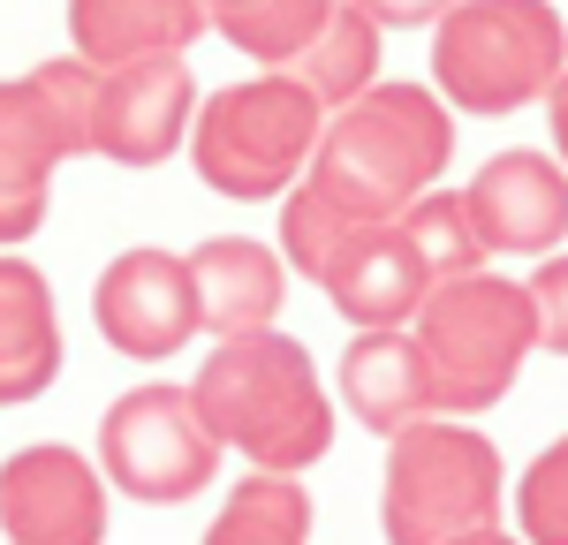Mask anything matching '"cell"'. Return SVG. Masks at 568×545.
Returning <instances> with one entry per match:
<instances>
[{"label": "cell", "instance_id": "cell-1", "mask_svg": "<svg viewBox=\"0 0 568 545\" xmlns=\"http://www.w3.org/2000/svg\"><path fill=\"white\" fill-rule=\"evenodd\" d=\"M190 409L205 417L227 454L251 470H288L304 477L318 454H334V394L318 387V363L296 333H227L205 371L190 379Z\"/></svg>", "mask_w": 568, "mask_h": 545}, {"label": "cell", "instance_id": "cell-2", "mask_svg": "<svg viewBox=\"0 0 568 545\" xmlns=\"http://www.w3.org/2000/svg\"><path fill=\"white\" fill-rule=\"evenodd\" d=\"M447 152H455V106L439 91L364 84L349 106L326 114L304 175L356 220H394L417 189L447 175Z\"/></svg>", "mask_w": 568, "mask_h": 545}, {"label": "cell", "instance_id": "cell-3", "mask_svg": "<svg viewBox=\"0 0 568 545\" xmlns=\"http://www.w3.org/2000/svg\"><path fill=\"white\" fill-rule=\"evenodd\" d=\"M409 341L433 371L439 417H478V409L508 402V387L524 379L530 349H538V311H530V288L508 272H447L425 288Z\"/></svg>", "mask_w": 568, "mask_h": 545}, {"label": "cell", "instance_id": "cell-4", "mask_svg": "<svg viewBox=\"0 0 568 545\" xmlns=\"http://www.w3.org/2000/svg\"><path fill=\"white\" fill-rule=\"evenodd\" d=\"M318 130H326V106L288 69H265V76L205 91L182 144H190V167L205 189L235 197V205H265L304 182Z\"/></svg>", "mask_w": 568, "mask_h": 545}, {"label": "cell", "instance_id": "cell-5", "mask_svg": "<svg viewBox=\"0 0 568 545\" xmlns=\"http://www.w3.org/2000/svg\"><path fill=\"white\" fill-rule=\"evenodd\" d=\"M568 69L554 0H455L433 23V84L463 114H516Z\"/></svg>", "mask_w": 568, "mask_h": 545}, {"label": "cell", "instance_id": "cell-6", "mask_svg": "<svg viewBox=\"0 0 568 545\" xmlns=\"http://www.w3.org/2000/svg\"><path fill=\"white\" fill-rule=\"evenodd\" d=\"M500 523V448L463 417H417L387 440L379 531L387 545H447Z\"/></svg>", "mask_w": 568, "mask_h": 545}, {"label": "cell", "instance_id": "cell-7", "mask_svg": "<svg viewBox=\"0 0 568 545\" xmlns=\"http://www.w3.org/2000/svg\"><path fill=\"white\" fill-rule=\"evenodd\" d=\"M220 440L190 409V387H130L99 417V470L144 507H182L220 477Z\"/></svg>", "mask_w": 568, "mask_h": 545}, {"label": "cell", "instance_id": "cell-8", "mask_svg": "<svg viewBox=\"0 0 568 545\" xmlns=\"http://www.w3.org/2000/svg\"><path fill=\"white\" fill-rule=\"evenodd\" d=\"M0 538L8 545H106V470L39 440L0 462Z\"/></svg>", "mask_w": 568, "mask_h": 545}, {"label": "cell", "instance_id": "cell-9", "mask_svg": "<svg viewBox=\"0 0 568 545\" xmlns=\"http://www.w3.org/2000/svg\"><path fill=\"white\" fill-rule=\"evenodd\" d=\"M197 114V76L182 53H144L122 69H99L91 91V152L114 167H160L168 152H182Z\"/></svg>", "mask_w": 568, "mask_h": 545}, {"label": "cell", "instance_id": "cell-10", "mask_svg": "<svg viewBox=\"0 0 568 545\" xmlns=\"http://www.w3.org/2000/svg\"><path fill=\"white\" fill-rule=\"evenodd\" d=\"M91 318L106 333V349L130 363H168L175 349H190L197 333V288H190V258L136 243L91 288Z\"/></svg>", "mask_w": 568, "mask_h": 545}, {"label": "cell", "instance_id": "cell-11", "mask_svg": "<svg viewBox=\"0 0 568 545\" xmlns=\"http://www.w3.org/2000/svg\"><path fill=\"white\" fill-rule=\"evenodd\" d=\"M463 213L485 258H546L568 243V167L554 152H500L470 175Z\"/></svg>", "mask_w": 568, "mask_h": 545}, {"label": "cell", "instance_id": "cell-12", "mask_svg": "<svg viewBox=\"0 0 568 545\" xmlns=\"http://www.w3.org/2000/svg\"><path fill=\"white\" fill-rule=\"evenodd\" d=\"M318 288H326V304L349 318L356 333H387V326H409L417 304H425V288H433V272L425 258L409 250V235L394 220H356L326 258L311 272Z\"/></svg>", "mask_w": 568, "mask_h": 545}, {"label": "cell", "instance_id": "cell-13", "mask_svg": "<svg viewBox=\"0 0 568 545\" xmlns=\"http://www.w3.org/2000/svg\"><path fill=\"white\" fill-rule=\"evenodd\" d=\"M69 160V136L53 122L45 91L0 84V250L31 243L45 227V197H53V167Z\"/></svg>", "mask_w": 568, "mask_h": 545}, {"label": "cell", "instance_id": "cell-14", "mask_svg": "<svg viewBox=\"0 0 568 545\" xmlns=\"http://www.w3.org/2000/svg\"><path fill=\"white\" fill-rule=\"evenodd\" d=\"M190 258V288H197V333H258L281 318V296H288V258L265 250L258 235H213Z\"/></svg>", "mask_w": 568, "mask_h": 545}, {"label": "cell", "instance_id": "cell-15", "mask_svg": "<svg viewBox=\"0 0 568 545\" xmlns=\"http://www.w3.org/2000/svg\"><path fill=\"white\" fill-rule=\"evenodd\" d=\"M342 402L364 432H379L394 440L402 424H417V417H439L433 409V371L417 357V341H409V326H387V333H356L349 349H342Z\"/></svg>", "mask_w": 568, "mask_h": 545}, {"label": "cell", "instance_id": "cell-16", "mask_svg": "<svg viewBox=\"0 0 568 545\" xmlns=\"http://www.w3.org/2000/svg\"><path fill=\"white\" fill-rule=\"evenodd\" d=\"M197 0H69V53L91 69H122L144 53H190L205 39Z\"/></svg>", "mask_w": 568, "mask_h": 545}, {"label": "cell", "instance_id": "cell-17", "mask_svg": "<svg viewBox=\"0 0 568 545\" xmlns=\"http://www.w3.org/2000/svg\"><path fill=\"white\" fill-rule=\"evenodd\" d=\"M61 379V311L31 258L0 250V402H39Z\"/></svg>", "mask_w": 568, "mask_h": 545}, {"label": "cell", "instance_id": "cell-18", "mask_svg": "<svg viewBox=\"0 0 568 545\" xmlns=\"http://www.w3.org/2000/svg\"><path fill=\"white\" fill-rule=\"evenodd\" d=\"M288 76H296L326 114L349 106L364 84H379V23H372L364 8H349V0H334L326 23L311 31V45L288 61Z\"/></svg>", "mask_w": 568, "mask_h": 545}, {"label": "cell", "instance_id": "cell-19", "mask_svg": "<svg viewBox=\"0 0 568 545\" xmlns=\"http://www.w3.org/2000/svg\"><path fill=\"white\" fill-rule=\"evenodd\" d=\"M205 545H311V493L288 470H251L220 500Z\"/></svg>", "mask_w": 568, "mask_h": 545}, {"label": "cell", "instance_id": "cell-20", "mask_svg": "<svg viewBox=\"0 0 568 545\" xmlns=\"http://www.w3.org/2000/svg\"><path fill=\"white\" fill-rule=\"evenodd\" d=\"M197 8H205V23H213L235 53H251L265 69H288L311 45V31L326 23L334 0H197Z\"/></svg>", "mask_w": 568, "mask_h": 545}, {"label": "cell", "instance_id": "cell-21", "mask_svg": "<svg viewBox=\"0 0 568 545\" xmlns=\"http://www.w3.org/2000/svg\"><path fill=\"white\" fill-rule=\"evenodd\" d=\"M394 227L409 235V250L425 258L433 280L485 266V243H478V227H470V213H463V189H439V182H433V189H417V197L394 213Z\"/></svg>", "mask_w": 568, "mask_h": 545}, {"label": "cell", "instance_id": "cell-22", "mask_svg": "<svg viewBox=\"0 0 568 545\" xmlns=\"http://www.w3.org/2000/svg\"><path fill=\"white\" fill-rule=\"evenodd\" d=\"M516 538L524 545H568V432L546 454H530L516 485Z\"/></svg>", "mask_w": 568, "mask_h": 545}, {"label": "cell", "instance_id": "cell-23", "mask_svg": "<svg viewBox=\"0 0 568 545\" xmlns=\"http://www.w3.org/2000/svg\"><path fill=\"white\" fill-rule=\"evenodd\" d=\"M524 288H530V311H538V349L568 357V250H546Z\"/></svg>", "mask_w": 568, "mask_h": 545}, {"label": "cell", "instance_id": "cell-24", "mask_svg": "<svg viewBox=\"0 0 568 545\" xmlns=\"http://www.w3.org/2000/svg\"><path fill=\"white\" fill-rule=\"evenodd\" d=\"M349 8H364L379 31H417V23H439L455 0H349Z\"/></svg>", "mask_w": 568, "mask_h": 545}, {"label": "cell", "instance_id": "cell-25", "mask_svg": "<svg viewBox=\"0 0 568 545\" xmlns=\"http://www.w3.org/2000/svg\"><path fill=\"white\" fill-rule=\"evenodd\" d=\"M546 122H554V160L568 167V69L554 76V91H546Z\"/></svg>", "mask_w": 568, "mask_h": 545}, {"label": "cell", "instance_id": "cell-26", "mask_svg": "<svg viewBox=\"0 0 568 545\" xmlns=\"http://www.w3.org/2000/svg\"><path fill=\"white\" fill-rule=\"evenodd\" d=\"M447 545H524V538L500 531V523H485V531H463V538H447Z\"/></svg>", "mask_w": 568, "mask_h": 545}]
</instances>
